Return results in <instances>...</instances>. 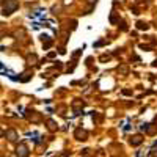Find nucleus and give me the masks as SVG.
Listing matches in <instances>:
<instances>
[{
  "label": "nucleus",
  "instance_id": "f257e3e1",
  "mask_svg": "<svg viewBox=\"0 0 157 157\" xmlns=\"http://www.w3.org/2000/svg\"><path fill=\"white\" fill-rule=\"evenodd\" d=\"M17 8H19V2H17V0H5L3 5H2V14L3 16H10Z\"/></svg>",
  "mask_w": 157,
  "mask_h": 157
},
{
  "label": "nucleus",
  "instance_id": "f03ea898",
  "mask_svg": "<svg viewBox=\"0 0 157 157\" xmlns=\"http://www.w3.org/2000/svg\"><path fill=\"white\" fill-rule=\"evenodd\" d=\"M30 151H29V146L25 143H21V145L16 148V155L17 157H29Z\"/></svg>",
  "mask_w": 157,
  "mask_h": 157
},
{
  "label": "nucleus",
  "instance_id": "7ed1b4c3",
  "mask_svg": "<svg viewBox=\"0 0 157 157\" xmlns=\"http://www.w3.org/2000/svg\"><path fill=\"white\" fill-rule=\"evenodd\" d=\"M3 135L8 138V141H16V138H17V132H16L14 129H8Z\"/></svg>",
  "mask_w": 157,
  "mask_h": 157
},
{
  "label": "nucleus",
  "instance_id": "20e7f679",
  "mask_svg": "<svg viewBox=\"0 0 157 157\" xmlns=\"http://www.w3.org/2000/svg\"><path fill=\"white\" fill-rule=\"evenodd\" d=\"M140 143H141V135H135V137L130 138V145L137 146V145H140Z\"/></svg>",
  "mask_w": 157,
  "mask_h": 157
},
{
  "label": "nucleus",
  "instance_id": "39448f33",
  "mask_svg": "<svg viewBox=\"0 0 157 157\" xmlns=\"http://www.w3.org/2000/svg\"><path fill=\"white\" fill-rule=\"evenodd\" d=\"M3 134H5V132H3V130H2V129H0V137H3Z\"/></svg>",
  "mask_w": 157,
  "mask_h": 157
}]
</instances>
